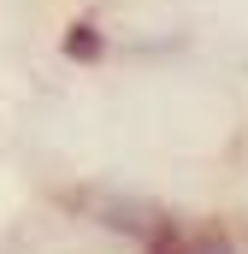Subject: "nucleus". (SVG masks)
Here are the masks:
<instances>
[{"label":"nucleus","instance_id":"1","mask_svg":"<svg viewBox=\"0 0 248 254\" xmlns=\"http://www.w3.org/2000/svg\"><path fill=\"white\" fill-rule=\"evenodd\" d=\"M65 54H71V60H95V54H101V36H95L89 24H77L71 42H65Z\"/></svg>","mask_w":248,"mask_h":254}]
</instances>
